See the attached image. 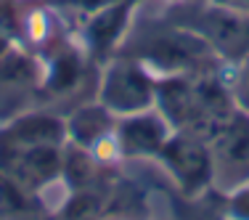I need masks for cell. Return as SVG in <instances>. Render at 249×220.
<instances>
[{
    "mask_svg": "<svg viewBox=\"0 0 249 220\" xmlns=\"http://www.w3.org/2000/svg\"><path fill=\"white\" fill-rule=\"evenodd\" d=\"M114 56L143 64L157 80L173 74L220 72L228 67V61L204 37L164 16L151 21H133Z\"/></svg>",
    "mask_w": 249,
    "mask_h": 220,
    "instance_id": "cell-1",
    "label": "cell"
},
{
    "mask_svg": "<svg viewBox=\"0 0 249 220\" xmlns=\"http://www.w3.org/2000/svg\"><path fill=\"white\" fill-rule=\"evenodd\" d=\"M162 16L194 29L228 64L241 61L249 53V16L228 5H220L215 0H180L167 3Z\"/></svg>",
    "mask_w": 249,
    "mask_h": 220,
    "instance_id": "cell-2",
    "label": "cell"
},
{
    "mask_svg": "<svg viewBox=\"0 0 249 220\" xmlns=\"http://www.w3.org/2000/svg\"><path fill=\"white\" fill-rule=\"evenodd\" d=\"M96 101L104 104L120 120L127 114L154 109L157 101V77L143 64L124 56H111L101 67Z\"/></svg>",
    "mask_w": 249,
    "mask_h": 220,
    "instance_id": "cell-3",
    "label": "cell"
},
{
    "mask_svg": "<svg viewBox=\"0 0 249 220\" xmlns=\"http://www.w3.org/2000/svg\"><path fill=\"white\" fill-rule=\"evenodd\" d=\"M154 162L170 178L175 194L186 196V199H196V196L212 191V181H215L212 154L210 144L199 135L173 130V135L164 141Z\"/></svg>",
    "mask_w": 249,
    "mask_h": 220,
    "instance_id": "cell-4",
    "label": "cell"
},
{
    "mask_svg": "<svg viewBox=\"0 0 249 220\" xmlns=\"http://www.w3.org/2000/svg\"><path fill=\"white\" fill-rule=\"evenodd\" d=\"M210 154L215 181L212 188L220 194L233 191L249 181V114L236 109L220 128L212 133Z\"/></svg>",
    "mask_w": 249,
    "mask_h": 220,
    "instance_id": "cell-5",
    "label": "cell"
},
{
    "mask_svg": "<svg viewBox=\"0 0 249 220\" xmlns=\"http://www.w3.org/2000/svg\"><path fill=\"white\" fill-rule=\"evenodd\" d=\"M141 3L143 0H122V3H114L109 8H101L96 14L80 19L77 24H72L69 32L85 48L88 56L98 67H104L120 51L124 35L130 32V27L135 21V14L141 11Z\"/></svg>",
    "mask_w": 249,
    "mask_h": 220,
    "instance_id": "cell-6",
    "label": "cell"
},
{
    "mask_svg": "<svg viewBox=\"0 0 249 220\" xmlns=\"http://www.w3.org/2000/svg\"><path fill=\"white\" fill-rule=\"evenodd\" d=\"M40 58L24 45L0 53V122L37 106L40 98Z\"/></svg>",
    "mask_w": 249,
    "mask_h": 220,
    "instance_id": "cell-7",
    "label": "cell"
},
{
    "mask_svg": "<svg viewBox=\"0 0 249 220\" xmlns=\"http://www.w3.org/2000/svg\"><path fill=\"white\" fill-rule=\"evenodd\" d=\"M170 135H173V128L159 114L157 106L138 111V114L120 117L114 128V138H117V148H120L122 162L154 159Z\"/></svg>",
    "mask_w": 249,
    "mask_h": 220,
    "instance_id": "cell-8",
    "label": "cell"
},
{
    "mask_svg": "<svg viewBox=\"0 0 249 220\" xmlns=\"http://www.w3.org/2000/svg\"><path fill=\"white\" fill-rule=\"evenodd\" d=\"M64 122H67V144L90 148V151L101 141L114 135V128H117V117L104 104H98L96 98L82 101L80 106L69 109L64 114Z\"/></svg>",
    "mask_w": 249,
    "mask_h": 220,
    "instance_id": "cell-9",
    "label": "cell"
},
{
    "mask_svg": "<svg viewBox=\"0 0 249 220\" xmlns=\"http://www.w3.org/2000/svg\"><path fill=\"white\" fill-rule=\"evenodd\" d=\"M40 3L56 8L61 14V19L67 21V27H72L80 19H85V16L96 14L101 8H109L114 3H122V0H40Z\"/></svg>",
    "mask_w": 249,
    "mask_h": 220,
    "instance_id": "cell-10",
    "label": "cell"
},
{
    "mask_svg": "<svg viewBox=\"0 0 249 220\" xmlns=\"http://www.w3.org/2000/svg\"><path fill=\"white\" fill-rule=\"evenodd\" d=\"M228 82H231V93H233L236 106L249 114V53L241 58V61L231 64Z\"/></svg>",
    "mask_w": 249,
    "mask_h": 220,
    "instance_id": "cell-11",
    "label": "cell"
},
{
    "mask_svg": "<svg viewBox=\"0 0 249 220\" xmlns=\"http://www.w3.org/2000/svg\"><path fill=\"white\" fill-rule=\"evenodd\" d=\"M104 220H122V218H111V215H104Z\"/></svg>",
    "mask_w": 249,
    "mask_h": 220,
    "instance_id": "cell-12",
    "label": "cell"
},
{
    "mask_svg": "<svg viewBox=\"0 0 249 220\" xmlns=\"http://www.w3.org/2000/svg\"><path fill=\"white\" fill-rule=\"evenodd\" d=\"M167 3H180V0H164V5H167Z\"/></svg>",
    "mask_w": 249,
    "mask_h": 220,
    "instance_id": "cell-13",
    "label": "cell"
}]
</instances>
